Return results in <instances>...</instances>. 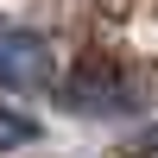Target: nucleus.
Returning a JSON list of instances; mask_svg holds the SVG:
<instances>
[{
  "label": "nucleus",
  "instance_id": "f03ea898",
  "mask_svg": "<svg viewBox=\"0 0 158 158\" xmlns=\"http://www.w3.org/2000/svg\"><path fill=\"white\" fill-rule=\"evenodd\" d=\"M63 101H70L76 114H127L133 108V89H127L120 76H108V70H82L63 89Z\"/></svg>",
  "mask_w": 158,
  "mask_h": 158
},
{
  "label": "nucleus",
  "instance_id": "7ed1b4c3",
  "mask_svg": "<svg viewBox=\"0 0 158 158\" xmlns=\"http://www.w3.org/2000/svg\"><path fill=\"white\" fill-rule=\"evenodd\" d=\"M38 139V120L25 108H0V152H13V146H32Z\"/></svg>",
  "mask_w": 158,
  "mask_h": 158
},
{
  "label": "nucleus",
  "instance_id": "f257e3e1",
  "mask_svg": "<svg viewBox=\"0 0 158 158\" xmlns=\"http://www.w3.org/2000/svg\"><path fill=\"white\" fill-rule=\"evenodd\" d=\"M57 82V57L38 32L25 25H0V89H51Z\"/></svg>",
  "mask_w": 158,
  "mask_h": 158
},
{
  "label": "nucleus",
  "instance_id": "20e7f679",
  "mask_svg": "<svg viewBox=\"0 0 158 158\" xmlns=\"http://www.w3.org/2000/svg\"><path fill=\"white\" fill-rule=\"evenodd\" d=\"M127 158H158V127H146V133L133 139V152H127Z\"/></svg>",
  "mask_w": 158,
  "mask_h": 158
}]
</instances>
